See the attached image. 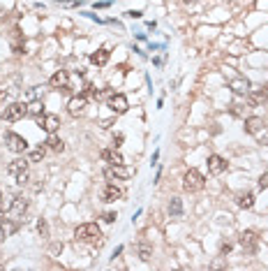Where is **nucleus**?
<instances>
[{"label":"nucleus","instance_id":"nucleus-27","mask_svg":"<svg viewBox=\"0 0 268 271\" xmlns=\"http://www.w3.org/2000/svg\"><path fill=\"white\" fill-rule=\"evenodd\" d=\"M28 114H35V116H42V114H44V107H42V102L28 104Z\"/></svg>","mask_w":268,"mask_h":271},{"label":"nucleus","instance_id":"nucleus-10","mask_svg":"<svg viewBox=\"0 0 268 271\" xmlns=\"http://www.w3.org/2000/svg\"><path fill=\"white\" fill-rule=\"evenodd\" d=\"M238 243L243 246V250H248V253H254L259 246V237L254 232H243L240 237H238Z\"/></svg>","mask_w":268,"mask_h":271},{"label":"nucleus","instance_id":"nucleus-29","mask_svg":"<svg viewBox=\"0 0 268 271\" xmlns=\"http://www.w3.org/2000/svg\"><path fill=\"white\" fill-rule=\"evenodd\" d=\"M259 188L264 190V188H268V172L266 174H261V178H259Z\"/></svg>","mask_w":268,"mask_h":271},{"label":"nucleus","instance_id":"nucleus-32","mask_svg":"<svg viewBox=\"0 0 268 271\" xmlns=\"http://www.w3.org/2000/svg\"><path fill=\"white\" fill-rule=\"evenodd\" d=\"M2 239H7V237H5V232H2V225H0V241Z\"/></svg>","mask_w":268,"mask_h":271},{"label":"nucleus","instance_id":"nucleus-23","mask_svg":"<svg viewBox=\"0 0 268 271\" xmlns=\"http://www.w3.org/2000/svg\"><path fill=\"white\" fill-rule=\"evenodd\" d=\"M90 61H93L95 65H106V61H109V51H106V49H100V51H95L93 56H90Z\"/></svg>","mask_w":268,"mask_h":271},{"label":"nucleus","instance_id":"nucleus-26","mask_svg":"<svg viewBox=\"0 0 268 271\" xmlns=\"http://www.w3.org/2000/svg\"><path fill=\"white\" fill-rule=\"evenodd\" d=\"M37 232H40L42 239H49V225H46V220L44 218L37 220Z\"/></svg>","mask_w":268,"mask_h":271},{"label":"nucleus","instance_id":"nucleus-4","mask_svg":"<svg viewBox=\"0 0 268 271\" xmlns=\"http://www.w3.org/2000/svg\"><path fill=\"white\" fill-rule=\"evenodd\" d=\"M26 114H28V104L14 102V104H10V107H5L2 118H5L7 123H16V121H21V118H23Z\"/></svg>","mask_w":268,"mask_h":271},{"label":"nucleus","instance_id":"nucleus-11","mask_svg":"<svg viewBox=\"0 0 268 271\" xmlns=\"http://www.w3.org/2000/svg\"><path fill=\"white\" fill-rule=\"evenodd\" d=\"M109 107L114 109L116 114H125L130 104H127V97H125V95L116 93V95H109Z\"/></svg>","mask_w":268,"mask_h":271},{"label":"nucleus","instance_id":"nucleus-8","mask_svg":"<svg viewBox=\"0 0 268 271\" xmlns=\"http://www.w3.org/2000/svg\"><path fill=\"white\" fill-rule=\"evenodd\" d=\"M104 176L109 181H125V178H130V169L125 165H109L104 169Z\"/></svg>","mask_w":268,"mask_h":271},{"label":"nucleus","instance_id":"nucleus-21","mask_svg":"<svg viewBox=\"0 0 268 271\" xmlns=\"http://www.w3.org/2000/svg\"><path fill=\"white\" fill-rule=\"evenodd\" d=\"M238 207L240 208H252L254 207V195H252V192H243V195L238 197Z\"/></svg>","mask_w":268,"mask_h":271},{"label":"nucleus","instance_id":"nucleus-2","mask_svg":"<svg viewBox=\"0 0 268 271\" xmlns=\"http://www.w3.org/2000/svg\"><path fill=\"white\" fill-rule=\"evenodd\" d=\"M0 211H2L7 218L21 220L23 213L28 211V199L23 197V195H14V197H10V202H0Z\"/></svg>","mask_w":268,"mask_h":271},{"label":"nucleus","instance_id":"nucleus-22","mask_svg":"<svg viewBox=\"0 0 268 271\" xmlns=\"http://www.w3.org/2000/svg\"><path fill=\"white\" fill-rule=\"evenodd\" d=\"M136 253H139V257H141L144 262H148L150 257H153V248H150L148 243H139V246H136Z\"/></svg>","mask_w":268,"mask_h":271},{"label":"nucleus","instance_id":"nucleus-30","mask_svg":"<svg viewBox=\"0 0 268 271\" xmlns=\"http://www.w3.org/2000/svg\"><path fill=\"white\" fill-rule=\"evenodd\" d=\"M104 220H106V223H114L116 213H114V211H106V213H104Z\"/></svg>","mask_w":268,"mask_h":271},{"label":"nucleus","instance_id":"nucleus-6","mask_svg":"<svg viewBox=\"0 0 268 271\" xmlns=\"http://www.w3.org/2000/svg\"><path fill=\"white\" fill-rule=\"evenodd\" d=\"M5 146L10 148L12 153H23V151L28 148V142L21 135H16V132H7V135H5Z\"/></svg>","mask_w":268,"mask_h":271},{"label":"nucleus","instance_id":"nucleus-20","mask_svg":"<svg viewBox=\"0 0 268 271\" xmlns=\"http://www.w3.org/2000/svg\"><path fill=\"white\" fill-rule=\"evenodd\" d=\"M169 213H171V218H178L183 213V204H180L178 197H171V202H169Z\"/></svg>","mask_w":268,"mask_h":271},{"label":"nucleus","instance_id":"nucleus-3","mask_svg":"<svg viewBox=\"0 0 268 271\" xmlns=\"http://www.w3.org/2000/svg\"><path fill=\"white\" fill-rule=\"evenodd\" d=\"M28 165H30L28 158H16V160H12L10 165H7V174L16 178L19 186H23L28 181Z\"/></svg>","mask_w":268,"mask_h":271},{"label":"nucleus","instance_id":"nucleus-31","mask_svg":"<svg viewBox=\"0 0 268 271\" xmlns=\"http://www.w3.org/2000/svg\"><path fill=\"white\" fill-rule=\"evenodd\" d=\"M229 250H231V243H222L220 246V255H227Z\"/></svg>","mask_w":268,"mask_h":271},{"label":"nucleus","instance_id":"nucleus-19","mask_svg":"<svg viewBox=\"0 0 268 271\" xmlns=\"http://www.w3.org/2000/svg\"><path fill=\"white\" fill-rule=\"evenodd\" d=\"M46 148H49V151H53V153H62V151H65V144H62L60 137L51 135V137H49V142H46Z\"/></svg>","mask_w":268,"mask_h":271},{"label":"nucleus","instance_id":"nucleus-12","mask_svg":"<svg viewBox=\"0 0 268 271\" xmlns=\"http://www.w3.org/2000/svg\"><path fill=\"white\" fill-rule=\"evenodd\" d=\"M86 104H88V100H86L83 95L72 97V100H70V104H67V112H70V116H81L83 112H86Z\"/></svg>","mask_w":268,"mask_h":271},{"label":"nucleus","instance_id":"nucleus-16","mask_svg":"<svg viewBox=\"0 0 268 271\" xmlns=\"http://www.w3.org/2000/svg\"><path fill=\"white\" fill-rule=\"evenodd\" d=\"M102 160L104 162H109V165H123L125 162L123 156H120L116 148H106V151H102Z\"/></svg>","mask_w":268,"mask_h":271},{"label":"nucleus","instance_id":"nucleus-18","mask_svg":"<svg viewBox=\"0 0 268 271\" xmlns=\"http://www.w3.org/2000/svg\"><path fill=\"white\" fill-rule=\"evenodd\" d=\"M231 91L236 95H248V91H250V81L248 79H231Z\"/></svg>","mask_w":268,"mask_h":271},{"label":"nucleus","instance_id":"nucleus-24","mask_svg":"<svg viewBox=\"0 0 268 271\" xmlns=\"http://www.w3.org/2000/svg\"><path fill=\"white\" fill-rule=\"evenodd\" d=\"M44 156H46V148H44V146H40V148H35V151H30V153H28V160H30V162H40Z\"/></svg>","mask_w":268,"mask_h":271},{"label":"nucleus","instance_id":"nucleus-34","mask_svg":"<svg viewBox=\"0 0 268 271\" xmlns=\"http://www.w3.org/2000/svg\"><path fill=\"white\" fill-rule=\"evenodd\" d=\"M0 199H2V192H0Z\"/></svg>","mask_w":268,"mask_h":271},{"label":"nucleus","instance_id":"nucleus-33","mask_svg":"<svg viewBox=\"0 0 268 271\" xmlns=\"http://www.w3.org/2000/svg\"><path fill=\"white\" fill-rule=\"evenodd\" d=\"M183 2H194V0H183Z\"/></svg>","mask_w":268,"mask_h":271},{"label":"nucleus","instance_id":"nucleus-1","mask_svg":"<svg viewBox=\"0 0 268 271\" xmlns=\"http://www.w3.org/2000/svg\"><path fill=\"white\" fill-rule=\"evenodd\" d=\"M74 239L79 241V243H90V246H100L102 243V232L100 227L95 225V223H83L79 227L74 229Z\"/></svg>","mask_w":268,"mask_h":271},{"label":"nucleus","instance_id":"nucleus-17","mask_svg":"<svg viewBox=\"0 0 268 271\" xmlns=\"http://www.w3.org/2000/svg\"><path fill=\"white\" fill-rule=\"evenodd\" d=\"M67 81H70V74L65 72V70H58V72L49 79V83H51L53 88H65V86H67Z\"/></svg>","mask_w":268,"mask_h":271},{"label":"nucleus","instance_id":"nucleus-25","mask_svg":"<svg viewBox=\"0 0 268 271\" xmlns=\"http://www.w3.org/2000/svg\"><path fill=\"white\" fill-rule=\"evenodd\" d=\"M2 232H5V237H12V234L16 232V223H14V218H5V223H2Z\"/></svg>","mask_w":268,"mask_h":271},{"label":"nucleus","instance_id":"nucleus-13","mask_svg":"<svg viewBox=\"0 0 268 271\" xmlns=\"http://www.w3.org/2000/svg\"><path fill=\"white\" fill-rule=\"evenodd\" d=\"M224 169H227V160H224V158L222 156H210L208 158V172H210V174H222V172H224Z\"/></svg>","mask_w":268,"mask_h":271},{"label":"nucleus","instance_id":"nucleus-5","mask_svg":"<svg viewBox=\"0 0 268 271\" xmlns=\"http://www.w3.org/2000/svg\"><path fill=\"white\" fill-rule=\"evenodd\" d=\"M183 188H185L187 192H196V190H201V188H204V174H201V172H196V169H190L185 176H183Z\"/></svg>","mask_w":268,"mask_h":271},{"label":"nucleus","instance_id":"nucleus-9","mask_svg":"<svg viewBox=\"0 0 268 271\" xmlns=\"http://www.w3.org/2000/svg\"><path fill=\"white\" fill-rule=\"evenodd\" d=\"M250 104L252 107H259V104L268 102V86H257V88H250Z\"/></svg>","mask_w":268,"mask_h":271},{"label":"nucleus","instance_id":"nucleus-28","mask_svg":"<svg viewBox=\"0 0 268 271\" xmlns=\"http://www.w3.org/2000/svg\"><path fill=\"white\" fill-rule=\"evenodd\" d=\"M259 142H261V144H264V146H268V130H266V128H264V130H261V132H259Z\"/></svg>","mask_w":268,"mask_h":271},{"label":"nucleus","instance_id":"nucleus-15","mask_svg":"<svg viewBox=\"0 0 268 271\" xmlns=\"http://www.w3.org/2000/svg\"><path fill=\"white\" fill-rule=\"evenodd\" d=\"M118 197H123V190L116 186V183H106V188L102 190V199H104V202H116Z\"/></svg>","mask_w":268,"mask_h":271},{"label":"nucleus","instance_id":"nucleus-7","mask_svg":"<svg viewBox=\"0 0 268 271\" xmlns=\"http://www.w3.org/2000/svg\"><path fill=\"white\" fill-rule=\"evenodd\" d=\"M37 123H40L42 130H46L49 135H53L60 128V118L56 114H42V116H37Z\"/></svg>","mask_w":268,"mask_h":271},{"label":"nucleus","instance_id":"nucleus-14","mask_svg":"<svg viewBox=\"0 0 268 271\" xmlns=\"http://www.w3.org/2000/svg\"><path fill=\"white\" fill-rule=\"evenodd\" d=\"M261 130H264V118H259V116H250L248 121H245V132H248V135L257 137Z\"/></svg>","mask_w":268,"mask_h":271}]
</instances>
